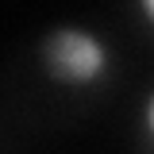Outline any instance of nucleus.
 Returning a JSON list of instances; mask_svg holds the SVG:
<instances>
[{"mask_svg": "<svg viewBox=\"0 0 154 154\" xmlns=\"http://www.w3.org/2000/svg\"><path fill=\"white\" fill-rule=\"evenodd\" d=\"M38 62L54 85L69 89H89L96 81H104L112 69V50L108 42L81 27V23H58L38 38Z\"/></svg>", "mask_w": 154, "mask_h": 154, "instance_id": "nucleus-1", "label": "nucleus"}, {"mask_svg": "<svg viewBox=\"0 0 154 154\" xmlns=\"http://www.w3.org/2000/svg\"><path fill=\"white\" fill-rule=\"evenodd\" d=\"M143 127H146V135L154 139V89H150V96L143 100Z\"/></svg>", "mask_w": 154, "mask_h": 154, "instance_id": "nucleus-2", "label": "nucleus"}, {"mask_svg": "<svg viewBox=\"0 0 154 154\" xmlns=\"http://www.w3.org/2000/svg\"><path fill=\"white\" fill-rule=\"evenodd\" d=\"M135 4H139V12H143V19H146V23L154 27V0H135Z\"/></svg>", "mask_w": 154, "mask_h": 154, "instance_id": "nucleus-3", "label": "nucleus"}]
</instances>
